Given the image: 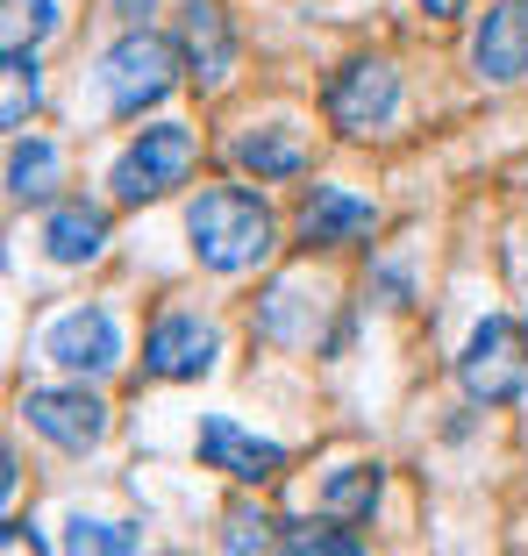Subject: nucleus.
Returning <instances> with one entry per match:
<instances>
[{
  "instance_id": "20",
  "label": "nucleus",
  "mask_w": 528,
  "mask_h": 556,
  "mask_svg": "<svg viewBox=\"0 0 528 556\" xmlns=\"http://www.w3.org/2000/svg\"><path fill=\"white\" fill-rule=\"evenodd\" d=\"M36 108V58L29 50H8V93H0V122L8 129H22Z\"/></svg>"
},
{
  "instance_id": "14",
  "label": "nucleus",
  "mask_w": 528,
  "mask_h": 556,
  "mask_svg": "<svg viewBox=\"0 0 528 556\" xmlns=\"http://www.w3.org/2000/svg\"><path fill=\"white\" fill-rule=\"evenodd\" d=\"M300 164H307V143L279 122H264V129H243L236 136V172H257V179H293Z\"/></svg>"
},
{
  "instance_id": "5",
  "label": "nucleus",
  "mask_w": 528,
  "mask_h": 556,
  "mask_svg": "<svg viewBox=\"0 0 528 556\" xmlns=\"http://www.w3.org/2000/svg\"><path fill=\"white\" fill-rule=\"evenodd\" d=\"M393 108H400V72L386 65V58H350V65L336 72L329 122L343 136H364V129H379V122H393Z\"/></svg>"
},
{
  "instance_id": "4",
  "label": "nucleus",
  "mask_w": 528,
  "mask_h": 556,
  "mask_svg": "<svg viewBox=\"0 0 528 556\" xmlns=\"http://www.w3.org/2000/svg\"><path fill=\"white\" fill-rule=\"evenodd\" d=\"M193 157H200V143H193V129H179V122H165V129H143L129 150H122V164H115V200H129V207H143V200H165L172 186L193 172Z\"/></svg>"
},
{
  "instance_id": "18",
  "label": "nucleus",
  "mask_w": 528,
  "mask_h": 556,
  "mask_svg": "<svg viewBox=\"0 0 528 556\" xmlns=\"http://www.w3.org/2000/svg\"><path fill=\"white\" fill-rule=\"evenodd\" d=\"M379 507V464H350V471L329 478V514L336 521H372Z\"/></svg>"
},
{
  "instance_id": "13",
  "label": "nucleus",
  "mask_w": 528,
  "mask_h": 556,
  "mask_svg": "<svg viewBox=\"0 0 528 556\" xmlns=\"http://www.w3.org/2000/svg\"><path fill=\"white\" fill-rule=\"evenodd\" d=\"M179 29H186L193 79H200V86H222V79H229V65H236V36H229V22H222L215 0H193V8L179 15Z\"/></svg>"
},
{
  "instance_id": "21",
  "label": "nucleus",
  "mask_w": 528,
  "mask_h": 556,
  "mask_svg": "<svg viewBox=\"0 0 528 556\" xmlns=\"http://www.w3.org/2000/svg\"><path fill=\"white\" fill-rule=\"evenodd\" d=\"M272 542H279L272 514H257V507H236L229 514V556H272Z\"/></svg>"
},
{
  "instance_id": "1",
  "label": "nucleus",
  "mask_w": 528,
  "mask_h": 556,
  "mask_svg": "<svg viewBox=\"0 0 528 556\" xmlns=\"http://www.w3.org/2000/svg\"><path fill=\"white\" fill-rule=\"evenodd\" d=\"M186 236H193V257L208 264V271H250V264L272 257V207L250 193H236V186H222V193H200L193 214H186Z\"/></svg>"
},
{
  "instance_id": "19",
  "label": "nucleus",
  "mask_w": 528,
  "mask_h": 556,
  "mask_svg": "<svg viewBox=\"0 0 528 556\" xmlns=\"http://www.w3.org/2000/svg\"><path fill=\"white\" fill-rule=\"evenodd\" d=\"M50 29H58V8L50 0H8V15H0V43L8 50H36Z\"/></svg>"
},
{
  "instance_id": "2",
  "label": "nucleus",
  "mask_w": 528,
  "mask_h": 556,
  "mask_svg": "<svg viewBox=\"0 0 528 556\" xmlns=\"http://www.w3.org/2000/svg\"><path fill=\"white\" fill-rule=\"evenodd\" d=\"M457 386L479 407H507V400L528 393V336L514 321H479L472 343L457 357Z\"/></svg>"
},
{
  "instance_id": "10",
  "label": "nucleus",
  "mask_w": 528,
  "mask_h": 556,
  "mask_svg": "<svg viewBox=\"0 0 528 556\" xmlns=\"http://www.w3.org/2000/svg\"><path fill=\"white\" fill-rule=\"evenodd\" d=\"M200 457L215 464V471H229V478H272L286 464V450L279 442H264V435H250V428H236V421H200Z\"/></svg>"
},
{
  "instance_id": "15",
  "label": "nucleus",
  "mask_w": 528,
  "mask_h": 556,
  "mask_svg": "<svg viewBox=\"0 0 528 556\" xmlns=\"http://www.w3.org/2000/svg\"><path fill=\"white\" fill-rule=\"evenodd\" d=\"M100 243H108V214L100 207H58L43 222V257L50 264H86V257H100Z\"/></svg>"
},
{
  "instance_id": "3",
  "label": "nucleus",
  "mask_w": 528,
  "mask_h": 556,
  "mask_svg": "<svg viewBox=\"0 0 528 556\" xmlns=\"http://www.w3.org/2000/svg\"><path fill=\"white\" fill-rule=\"evenodd\" d=\"M100 86H108V100H115V115H143V108H158V100L179 86V50H172L165 36H150V29H129L115 50H108Z\"/></svg>"
},
{
  "instance_id": "6",
  "label": "nucleus",
  "mask_w": 528,
  "mask_h": 556,
  "mask_svg": "<svg viewBox=\"0 0 528 556\" xmlns=\"http://www.w3.org/2000/svg\"><path fill=\"white\" fill-rule=\"evenodd\" d=\"M22 414H29L36 435L65 442V450H93L108 435V400L86 393V386H43V393L22 400Z\"/></svg>"
},
{
  "instance_id": "23",
  "label": "nucleus",
  "mask_w": 528,
  "mask_h": 556,
  "mask_svg": "<svg viewBox=\"0 0 528 556\" xmlns=\"http://www.w3.org/2000/svg\"><path fill=\"white\" fill-rule=\"evenodd\" d=\"M0 556H43V549H36V535L22 521H8V528H0Z\"/></svg>"
},
{
  "instance_id": "9",
  "label": "nucleus",
  "mask_w": 528,
  "mask_h": 556,
  "mask_svg": "<svg viewBox=\"0 0 528 556\" xmlns=\"http://www.w3.org/2000/svg\"><path fill=\"white\" fill-rule=\"evenodd\" d=\"M472 58H479V79H493V86L528 79V0H500L486 15L479 43H472Z\"/></svg>"
},
{
  "instance_id": "16",
  "label": "nucleus",
  "mask_w": 528,
  "mask_h": 556,
  "mask_svg": "<svg viewBox=\"0 0 528 556\" xmlns=\"http://www.w3.org/2000/svg\"><path fill=\"white\" fill-rule=\"evenodd\" d=\"M8 193H15L22 207L58 193V150H50L43 136H15V150H8Z\"/></svg>"
},
{
  "instance_id": "11",
  "label": "nucleus",
  "mask_w": 528,
  "mask_h": 556,
  "mask_svg": "<svg viewBox=\"0 0 528 556\" xmlns=\"http://www.w3.org/2000/svg\"><path fill=\"white\" fill-rule=\"evenodd\" d=\"M322 314H329V286H307V278H279V286L264 293L257 328H264V336H279V343H314Z\"/></svg>"
},
{
  "instance_id": "22",
  "label": "nucleus",
  "mask_w": 528,
  "mask_h": 556,
  "mask_svg": "<svg viewBox=\"0 0 528 556\" xmlns=\"http://www.w3.org/2000/svg\"><path fill=\"white\" fill-rule=\"evenodd\" d=\"M286 549H293V556H364L357 535H350V528H329V521L293 528V535H286Z\"/></svg>"
},
{
  "instance_id": "8",
  "label": "nucleus",
  "mask_w": 528,
  "mask_h": 556,
  "mask_svg": "<svg viewBox=\"0 0 528 556\" xmlns=\"http://www.w3.org/2000/svg\"><path fill=\"white\" fill-rule=\"evenodd\" d=\"M43 357L50 364H65V371H108V364L122 357V328L108 321L100 307H72V314H58V321L43 328Z\"/></svg>"
},
{
  "instance_id": "17",
  "label": "nucleus",
  "mask_w": 528,
  "mask_h": 556,
  "mask_svg": "<svg viewBox=\"0 0 528 556\" xmlns=\"http://www.w3.org/2000/svg\"><path fill=\"white\" fill-rule=\"evenodd\" d=\"M65 556H143V535L129 521H65Z\"/></svg>"
},
{
  "instance_id": "24",
  "label": "nucleus",
  "mask_w": 528,
  "mask_h": 556,
  "mask_svg": "<svg viewBox=\"0 0 528 556\" xmlns=\"http://www.w3.org/2000/svg\"><path fill=\"white\" fill-rule=\"evenodd\" d=\"M422 8H429V15H457V0H422Z\"/></svg>"
},
{
  "instance_id": "12",
  "label": "nucleus",
  "mask_w": 528,
  "mask_h": 556,
  "mask_svg": "<svg viewBox=\"0 0 528 556\" xmlns=\"http://www.w3.org/2000/svg\"><path fill=\"white\" fill-rule=\"evenodd\" d=\"M372 200L343 193V186H314L307 207H300V229H307V243H357V236H372Z\"/></svg>"
},
{
  "instance_id": "7",
  "label": "nucleus",
  "mask_w": 528,
  "mask_h": 556,
  "mask_svg": "<svg viewBox=\"0 0 528 556\" xmlns=\"http://www.w3.org/2000/svg\"><path fill=\"white\" fill-rule=\"evenodd\" d=\"M215 350H222V336L200 321V314H165V321L150 328V343H143V371L186 386V378L215 371Z\"/></svg>"
}]
</instances>
